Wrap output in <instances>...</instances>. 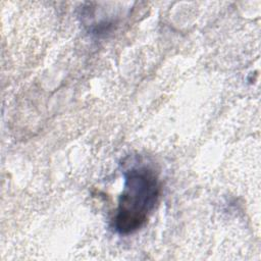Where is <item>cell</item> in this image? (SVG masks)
Here are the masks:
<instances>
[{
	"instance_id": "obj_1",
	"label": "cell",
	"mask_w": 261,
	"mask_h": 261,
	"mask_svg": "<svg viewBox=\"0 0 261 261\" xmlns=\"http://www.w3.org/2000/svg\"><path fill=\"white\" fill-rule=\"evenodd\" d=\"M161 193L157 173L149 166H133L124 171V185L119 196L113 227L120 234L140 229L155 209Z\"/></svg>"
}]
</instances>
